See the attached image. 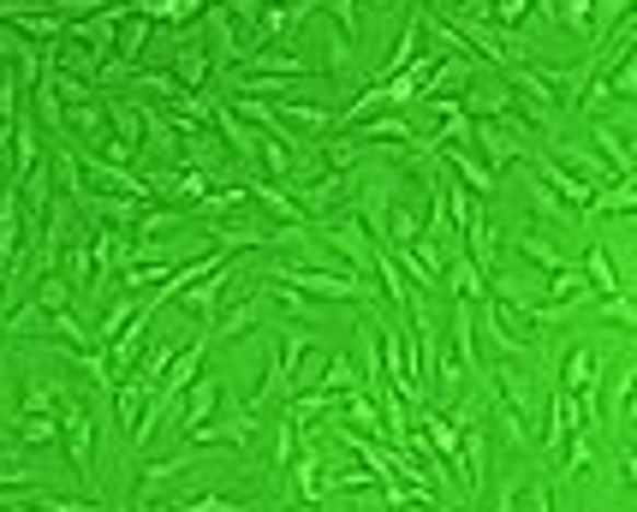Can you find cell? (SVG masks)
<instances>
[{"label":"cell","mask_w":637,"mask_h":512,"mask_svg":"<svg viewBox=\"0 0 637 512\" xmlns=\"http://www.w3.org/2000/svg\"><path fill=\"white\" fill-rule=\"evenodd\" d=\"M263 280H280V287L304 292V299H363V280L358 275H340V268H310V263H292V256H280V263H268Z\"/></svg>","instance_id":"cell-1"},{"label":"cell","mask_w":637,"mask_h":512,"mask_svg":"<svg viewBox=\"0 0 637 512\" xmlns=\"http://www.w3.org/2000/svg\"><path fill=\"white\" fill-rule=\"evenodd\" d=\"M607 358H614V352H602V346L572 340V346H560V363H554V375H548V382L560 387L566 399H578V394H602Z\"/></svg>","instance_id":"cell-2"},{"label":"cell","mask_w":637,"mask_h":512,"mask_svg":"<svg viewBox=\"0 0 637 512\" xmlns=\"http://www.w3.org/2000/svg\"><path fill=\"white\" fill-rule=\"evenodd\" d=\"M60 441H66V459H72V470L84 477V489H96V406L90 399H78L72 411L60 417Z\"/></svg>","instance_id":"cell-3"},{"label":"cell","mask_w":637,"mask_h":512,"mask_svg":"<svg viewBox=\"0 0 637 512\" xmlns=\"http://www.w3.org/2000/svg\"><path fill=\"white\" fill-rule=\"evenodd\" d=\"M167 72H173V84L179 90H192V96H202V90L215 84V60H209V43L202 36H173L167 43Z\"/></svg>","instance_id":"cell-4"},{"label":"cell","mask_w":637,"mask_h":512,"mask_svg":"<svg viewBox=\"0 0 637 512\" xmlns=\"http://www.w3.org/2000/svg\"><path fill=\"white\" fill-rule=\"evenodd\" d=\"M465 143L477 150L483 167H495V173H500V167H519L524 155H536L531 143H524V138H512V131H507V126H495V119H471Z\"/></svg>","instance_id":"cell-5"},{"label":"cell","mask_w":637,"mask_h":512,"mask_svg":"<svg viewBox=\"0 0 637 512\" xmlns=\"http://www.w3.org/2000/svg\"><path fill=\"white\" fill-rule=\"evenodd\" d=\"M179 399H185V406H179L185 429H197V423H209V417L227 406V382H221V375H215V370H202V375H197L192 387H185Z\"/></svg>","instance_id":"cell-6"},{"label":"cell","mask_w":637,"mask_h":512,"mask_svg":"<svg viewBox=\"0 0 637 512\" xmlns=\"http://www.w3.org/2000/svg\"><path fill=\"white\" fill-rule=\"evenodd\" d=\"M512 256H519L524 268H536V275H554V268H572V256H566L554 238H542V233H512L507 238Z\"/></svg>","instance_id":"cell-7"},{"label":"cell","mask_w":637,"mask_h":512,"mask_svg":"<svg viewBox=\"0 0 637 512\" xmlns=\"http://www.w3.org/2000/svg\"><path fill=\"white\" fill-rule=\"evenodd\" d=\"M173 512H256V507L233 501V494H215V489H185V494H173Z\"/></svg>","instance_id":"cell-8"},{"label":"cell","mask_w":637,"mask_h":512,"mask_svg":"<svg viewBox=\"0 0 637 512\" xmlns=\"http://www.w3.org/2000/svg\"><path fill=\"white\" fill-rule=\"evenodd\" d=\"M316 387H322V394H351V387H363V382H358V363H351L346 352H328V358H322Z\"/></svg>","instance_id":"cell-9"},{"label":"cell","mask_w":637,"mask_h":512,"mask_svg":"<svg viewBox=\"0 0 637 512\" xmlns=\"http://www.w3.org/2000/svg\"><path fill=\"white\" fill-rule=\"evenodd\" d=\"M590 322H607L614 334H632L637 328V310H632L626 292H619V299H590Z\"/></svg>","instance_id":"cell-10"},{"label":"cell","mask_w":637,"mask_h":512,"mask_svg":"<svg viewBox=\"0 0 637 512\" xmlns=\"http://www.w3.org/2000/svg\"><path fill=\"white\" fill-rule=\"evenodd\" d=\"M12 435L31 441V447H54V441H60V417H36V411H24V417H12Z\"/></svg>","instance_id":"cell-11"},{"label":"cell","mask_w":637,"mask_h":512,"mask_svg":"<svg viewBox=\"0 0 637 512\" xmlns=\"http://www.w3.org/2000/svg\"><path fill=\"white\" fill-rule=\"evenodd\" d=\"M138 304H143V299H119V304H107V310H102V328H96V346L114 340V334L126 328L131 316H138Z\"/></svg>","instance_id":"cell-12"},{"label":"cell","mask_w":637,"mask_h":512,"mask_svg":"<svg viewBox=\"0 0 637 512\" xmlns=\"http://www.w3.org/2000/svg\"><path fill=\"white\" fill-rule=\"evenodd\" d=\"M351 512H358V507H351Z\"/></svg>","instance_id":"cell-13"}]
</instances>
